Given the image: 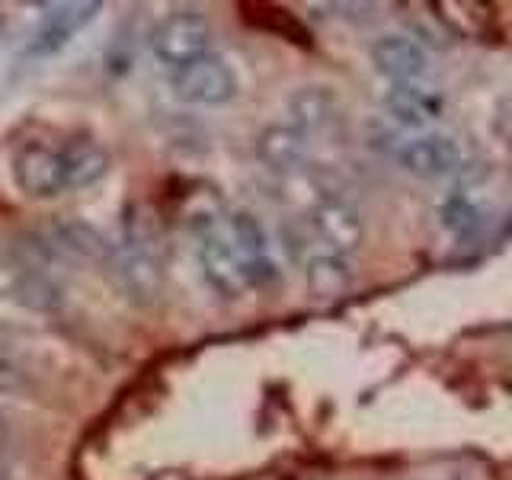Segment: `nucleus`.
I'll list each match as a JSON object with an SVG mask.
<instances>
[{"mask_svg": "<svg viewBox=\"0 0 512 480\" xmlns=\"http://www.w3.org/2000/svg\"><path fill=\"white\" fill-rule=\"evenodd\" d=\"M212 45L215 29L208 23V16L199 10H176L164 16L151 32V52L170 71L212 55Z\"/></svg>", "mask_w": 512, "mask_h": 480, "instance_id": "1", "label": "nucleus"}, {"mask_svg": "<svg viewBox=\"0 0 512 480\" xmlns=\"http://www.w3.org/2000/svg\"><path fill=\"white\" fill-rule=\"evenodd\" d=\"M170 90L176 100L189 106H224L237 96L240 80L224 58L205 55L199 61L176 68L170 74Z\"/></svg>", "mask_w": 512, "mask_h": 480, "instance_id": "2", "label": "nucleus"}, {"mask_svg": "<svg viewBox=\"0 0 512 480\" xmlns=\"http://www.w3.org/2000/svg\"><path fill=\"white\" fill-rule=\"evenodd\" d=\"M0 298L36 314H52L64 304L61 285L36 263L13 253H0Z\"/></svg>", "mask_w": 512, "mask_h": 480, "instance_id": "3", "label": "nucleus"}, {"mask_svg": "<svg viewBox=\"0 0 512 480\" xmlns=\"http://www.w3.org/2000/svg\"><path fill=\"white\" fill-rule=\"evenodd\" d=\"M308 224L320 244L327 247V253L346 256L349 260L352 253H359L365 247V221L356 212V205H349L343 196L320 192L308 208Z\"/></svg>", "mask_w": 512, "mask_h": 480, "instance_id": "4", "label": "nucleus"}, {"mask_svg": "<svg viewBox=\"0 0 512 480\" xmlns=\"http://www.w3.org/2000/svg\"><path fill=\"white\" fill-rule=\"evenodd\" d=\"M10 176H13V186L20 189V196H26L32 202L58 199L61 192H64V173H61L58 144L23 141L20 148L13 151Z\"/></svg>", "mask_w": 512, "mask_h": 480, "instance_id": "5", "label": "nucleus"}, {"mask_svg": "<svg viewBox=\"0 0 512 480\" xmlns=\"http://www.w3.org/2000/svg\"><path fill=\"white\" fill-rule=\"evenodd\" d=\"M285 109H288V125H292L295 132H301L304 138L340 132L346 122L340 93L324 84H304L292 90Z\"/></svg>", "mask_w": 512, "mask_h": 480, "instance_id": "6", "label": "nucleus"}, {"mask_svg": "<svg viewBox=\"0 0 512 480\" xmlns=\"http://www.w3.org/2000/svg\"><path fill=\"white\" fill-rule=\"evenodd\" d=\"M32 253L42 256V263H52V260H80V263H93V260H103L109 253L106 247V237L93 228L87 221H55L52 228L45 234L32 237Z\"/></svg>", "mask_w": 512, "mask_h": 480, "instance_id": "7", "label": "nucleus"}, {"mask_svg": "<svg viewBox=\"0 0 512 480\" xmlns=\"http://www.w3.org/2000/svg\"><path fill=\"white\" fill-rule=\"evenodd\" d=\"M397 167L420 176V180H439V176L458 173L464 164V151L455 138L448 135H416L397 144Z\"/></svg>", "mask_w": 512, "mask_h": 480, "instance_id": "8", "label": "nucleus"}, {"mask_svg": "<svg viewBox=\"0 0 512 480\" xmlns=\"http://www.w3.org/2000/svg\"><path fill=\"white\" fill-rule=\"evenodd\" d=\"M199 266L205 282L215 288L221 298H244L250 292L247 272L240 263L237 250L231 247V240L218 231H202L199 234Z\"/></svg>", "mask_w": 512, "mask_h": 480, "instance_id": "9", "label": "nucleus"}, {"mask_svg": "<svg viewBox=\"0 0 512 480\" xmlns=\"http://www.w3.org/2000/svg\"><path fill=\"white\" fill-rule=\"evenodd\" d=\"M61 154V173H64V192L90 189L112 170L109 148L93 135H74L58 144Z\"/></svg>", "mask_w": 512, "mask_h": 480, "instance_id": "10", "label": "nucleus"}, {"mask_svg": "<svg viewBox=\"0 0 512 480\" xmlns=\"http://www.w3.org/2000/svg\"><path fill=\"white\" fill-rule=\"evenodd\" d=\"M116 282L122 288V295L138 304V308H154L164 298L167 288V272L164 263L157 260L148 250H125L116 260Z\"/></svg>", "mask_w": 512, "mask_h": 480, "instance_id": "11", "label": "nucleus"}, {"mask_svg": "<svg viewBox=\"0 0 512 480\" xmlns=\"http://www.w3.org/2000/svg\"><path fill=\"white\" fill-rule=\"evenodd\" d=\"M368 55H372L375 71L394 80V84H420L429 71L426 48L410 36H397V32L375 39Z\"/></svg>", "mask_w": 512, "mask_h": 480, "instance_id": "12", "label": "nucleus"}, {"mask_svg": "<svg viewBox=\"0 0 512 480\" xmlns=\"http://www.w3.org/2000/svg\"><path fill=\"white\" fill-rule=\"evenodd\" d=\"M253 154L276 173H295L308 160V138L292 125H266L253 141Z\"/></svg>", "mask_w": 512, "mask_h": 480, "instance_id": "13", "label": "nucleus"}, {"mask_svg": "<svg viewBox=\"0 0 512 480\" xmlns=\"http://www.w3.org/2000/svg\"><path fill=\"white\" fill-rule=\"evenodd\" d=\"M352 282H356V269L346 260V256L336 253H314L308 263H304V285L314 298H343Z\"/></svg>", "mask_w": 512, "mask_h": 480, "instance_id": "14", "label": "nucleus"}, {"mask_svg": "<svg viewBox=\"0 0 512 480\" xmlns=\"http://www.w3.org/2000/svg\"><path fill=\"white\" fill-rule=\"evenodd\" d=\"M384 109L391 112V119H397L407 128H423L439 116L442 100L436 93H426L420 84H394L388 93L381 96Z\"/></svg>", "mask_w": 512, "mask_h": 480, "instance_id": "15", "label": "nucleus"}, {"mask_svg": "<svg viewBox=\"0 0 512 480\" xmlns=\"http://www.w3.org/2000/svg\"><path fill=\"white\" fill-rule=\"evenodd\" d=\"M36 391V372L20 359L13 343L0 340V394H32Z\"/></svg>", "mask_w": 512, "mask_h": 480, "instance_id": "16", "label": "nucleus"}, {"mask_svg": "<svg viewBox=\"0 0 512 480\" xmlns=\"http://www.w3.org/2000/svg\"><path fill=\"white\" fill-rule=\"evenodd\" d=\"M487 221L490 218H487L484 208H480L468 196H452V199L442 205V224H445V228H452L458 237H468V234L484 231Z\"/></svg>", "mask_w": 512, "mask_h": 480, "instance_id": "17", "label": "nucleus"}, {"mask_svg": "<svg viewBox=\"0 0 512 480\" xmlns=\"http://www.w3.org/2000/svg\"><path fill=\"white\" fill-rule=\"evenodd\" d=\"M7 445H10V426H7L4 416H0V455H4Z\"/></svg>", "mask_w": 512, "mask_h": 480, "instance_id": "18", "label": "nucleus"}, {"mask_svg": "<svg viewBox=\"0 0 512 480\" xmlns=\"http://www.w3.org/2000/svg\"><path fill=\"white\" fill-rule=\"evenodd\" d=\"M0 480H13V474H10V468L4 461H0Z\"/></svg>", "mask_w": 512, "mask_h": 480, "instance_id": "19", "label": "nucleus"}, {"mask_svg": "<svg viewBox=\"0 0 512 480\" xmlns=\"http://www.w3.org/2000/svg\"><path fill=\"white\" fill-rule=\"evenodd\" d=\"M0 340H4V333H0Z\"/></svg>", "mask_w": 512, "mask_h": 480, "instance_id": "20", "label": "nucleus"}]
</instances>
